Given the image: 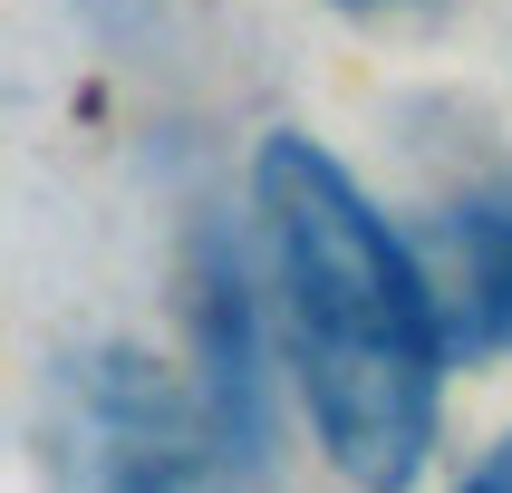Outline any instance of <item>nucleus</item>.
Returning <instances> with one entry per match:
<instances>
[{
	"mask_svg": "<svg viewBox=\"0 0 512 493\" xmlns=\"http://www.w3.org/2000/svg\"><path fill=\"white\" fill-rule=\"evenodd\" d=\"M348 10H368V0H348Z\"/></svg>",
	"mask_w": 512,
	"mask_h": 493,
	"instance_id": "6",
	"label": "nucleus"
},
{
	"mask_svg": "<svg viewBox=\"0 0 512 493\" xmlns=\"http://www.w3.org/2000/svg\"><path fill=\"white\" fill-rule=\"evenodd\" d=\"M252 203L281 281V339L329 464L358 493H406L435 445V377H445V329L416 242H397L387 213L310 136L261 145Z\"/></svg>",
	"mask_w": 512,
	"mask_h": 493,
	"instance_id": "1",
	"label": "nucleus"
},
{
	"mask_svg": "<svg viewBox=\"0 0 512 493\" xmlns=\"http://www.w3.org/2000/svg\"><path fill=\"white\" fill-rule=\"evenodd\" d=\"M68 493H232L223 435L145 358L107 348L68 387Z\"/></svg>",
	"mask_w": 512,
	"mask_h": 493,
	"instance_id": "2",
	"label": "nucleus"
},
{
	"mask_svg": "<svg viewBox=\"0 0 512 493\" xmlns=\"http://www.w3.org/2000/svg\"><path fill=\"white\" fill-rule=\"evenodd\" d=\"M464 493H512V435H503V445H493V455H484V474H474V484H464Z\"/></svg>",
	"mask_w": 512,
	"mask_h": 493,
	"instance_id": "5",
	"label": "nucleus"
},
{
	"mask_svg": "<svg viewBox=\"0 0 512 493\" xmlns=\"http://www.w3.org/2000/svg\"><path fill=\"white\" fill-rule=\"evenodd\" d=\"M445 358H512V194H455L416 232Z\"/></svg>",
	"mask_w": 512,
	"mask_h": 493,
	"instance_id": "3",
	"label": "nucleus"
},
{
	"mask_svg": "<svg viewBox=\"0 0 512 493\" xmlns=\"http://www.w3.org/2000/svg\"><path fill=\"white\" fill-rule=\"evenodd\" d=\"M194 319H203V406H213V435H223V455L252 464L261 455L252 300H242V271L223 261V242H203V261H194Z\"/></svg>",
	"mask_w": 512,
	"mask_h": 493,
	"instance_id": "4",
	"label": "nucleus"
}]
</instances>
